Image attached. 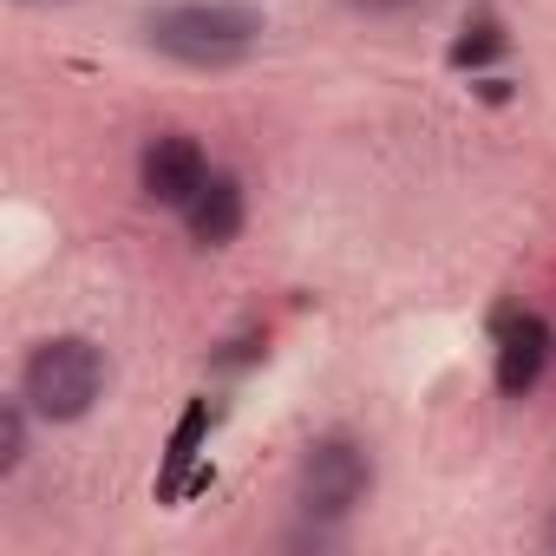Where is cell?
Segmentation results:
<instances>
[{
    "instance_id": "1",
    "label": "cell",
    "mask_w": 556,
    "mask_h": 556,
    "mask_svg": "<svg viewBox=\"0 0 556 556\" xmlns=\"http://www.w3.org/2000/svg\"><path fill=\"white\" fill-rule=\"evenodd\" d=\"M138 27H144V47H157L177 66H203V73L249 60L255 40L268 34L262 14L242 8V0H164Z\"/></svg>"
},
{
    "instance_id": "2",
    "label": "cell",
    "mask_w": 556,
    "mask_h": 556,
    "mask_svg": "<svg viewBox=\"0 0 556 556\" xmlns=\"http://www.w3.org/2000/svg\"><path fill=\"white\" fill-rule=\"evenodd\" d=\"M105 348L99 341H86V334H53V341H40L34 354H27V367H21V400L34 406V419H47V426H73V419H86L92 406H99V393H105Z\"/></svg>"
},
{
    "instance_id": "3",
    "label": "cell",
    "mask_w": 556,
    "mask_h": 556,
    "mask_svg": "<svg viewBox=\"0 0 556 556\" xmlns=\"http://www.w3.org/2000/svg\"><path fill=\"white\" fill-rule=\"evenodd\" d=\"M374 491V458L361 439H315L302 471H295V504L308 523H348Z\"/></svg>"
},
{
    "instance_id": "4",
    "label": "cell",
    "mask_w": 556,
    "mask_h": 556,
    "mask_svg": "<svg viewBox=\"0 0 556 556\" xmlns=\"http://www.w3.org/2000/svg\"><path fill=\"white\" fill-rule=\"evenodd\" d=\"M203 184H210V157H203V144H197L190 131H157V138L144 144V157H138V190H144L151 203L184 210Z\"/></svg>"
},
{
    "instance_id": "5",
    "label": "cell",
    "mask_w": 556,
    "mask_h": 556,
    "mask_svg": "<svg viewBox=\"0 0 556 556\" xmlns=\"http://www.w3.org/2000/svg\"><path fill=\"white\" fill-rule=\"evenodd\" d=\"M242 184L229 177V170H210V184L184 203V229H190V242L197 249H229L236 236H242Z\"/></svg>"
},
{
    "instance_id": "6",
    "label": "cell",
    "mask_w": 556,
    "mask_h": 556,
    "mask_svg": "<svg viewBox=\"0 0 556 556\" xmlns=\"http://www.w3.org/2000/svg\"><path fill=\"white\" fill-rule=\"evenodd\" d=\"M543 361H549V328L536 315H510L504 334H497V393L523 400L543 380Z\"/></svg>"
},
{
    "instance_id": "7",
    "label": "cell",
    "mask_w": 556,
    "mask_h": 556,
    "mask_svg": "<svg viewBox=\"0 0 556 556\" xmlns=\"http://www.w3.org/2000/svg\"><path fill=\"white\" fill-rule=\"evenodd\" d=\"M203 432H210V400H197V406L177 419V432H170V452H164V478H157V497H164V504L190 491V465H197V452H203Z\"/></svg>"
},
{
    "instance_id": "8",
    "label": "cell",
    "mask_w": 556,
    "mask_h": 556,
    "mask_svg": "<svg viewBox=\"0 0 556 556\" xmlns=\"http://www.w3.org/2000/svg\"><path fill=\"white\" fill-rule=\"evenodd\" d=\"M504 47H510V40H504V27H497V21H471V27H465V40L452 47V66H458V73L491 66V60H504Z\"/></svg>"
},
{
    "instance_id": "9",
    "label": "cell",
    "mask_w": 556,
    "mask_h": 556,
    "mask_svg": "<svg viewBox=\"0 0 556 556\" xmlns=\"http://www.w3.org/2000/svg\"><path fill=\"white\" fill-rule=\"evenodd\" d=\"M27 400H8L0 406V478H14L21 471V458H27Z\"/></svg>"
},
{
    "instance_id": "10",
    "label": "cell",
    "mask_w": 556,
    "mask_h": 556,
    "mask_svg": "<svg viewBox=\"0 0 556 556\" xmlns=\"http://www.w3.org/2000/svg\"><path fill=\"white\" fill-rule=\"evenodd\" d=\"M348 8H361V14H406V8H419V0H348Z\"/></svg>"
},
{
    "instance_id": "11",
    "label": "cell",
    "mask_w": 556,
    "mask_h": 556,
    "mask_svg": "<svg viewBox=\"0 0 556 556\" xmlns=\"http://www.w3.org/2000/svg\"><path fill=\"white\" fill-rule=\"evenodd\" d=\"M543 543H549V549H556V517H549V530H543Z\"/></svg>"
}]
</instances>
